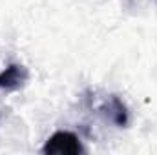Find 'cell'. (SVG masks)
<instances>
[{"mask_svg": "<svg viewBox=\"0 0 157 155\" xmlns=\"http://www.w3.org/2000/svg\"><path fill=\"white\" fill-rule=\"evenodd\" d=\"M84 152V146L73 131L59 130L53 135L48 137V141L42 146V153L46 155H77Z\"/></svg>", "mask_w": 157, "mask_h": 155, "instance_id": "obj_1", "label": "cell"}, {"mask_svg": "<svg viewBox=\"0 0 157 155\" xmlns=\"http://www.w3.org/2000/svg\"><path fill=\"white\" fill-rule=\"evenodd\" d=\"M29 78V71L22 64H9L6 70L0 71V89L17 91L20 89Z\"/></svg>", "mask_w": 157, "mask_h": 155, "instance_id": "obj_3", "label": "cell"}, {"mask_svg": "<svg viewBox=\"0 0 157 155\" xmlns=\"http://www.w3.org/2000/svg\"><path fill=\"white\" fill-rule=\"evenodd\" d=\"M101 113L106 117V120H110L112 124H115L117 128H126L130 124V112L126 108V104L119 99L117 95H110L102 104H101Z\"/></svg>", "mask_w": 157, "mask_h": 155, "instance_id": "obj_2", "label": "cell"}]
</instances>
